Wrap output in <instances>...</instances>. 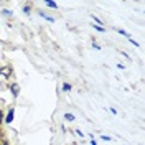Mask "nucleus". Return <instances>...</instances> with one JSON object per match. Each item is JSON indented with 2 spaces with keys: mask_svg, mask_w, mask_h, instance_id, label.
<instances>
[{
  "mask_svg": "<svg viewBox=\"0 0 145 145\" xmlns=\"http://www.w3.org/2000/svg\"><path fill=\"white\" fill-rule=\"evenodd\" d=\"M12 120H13V109H10L8 110V114H7V117H5V122H12Z\"/></svg>",
  "mask_w": 145,
  "mask_h": 145,
  "instance_id": "obj_2",
  "label": "nucleus"
},
{
  "mask_svg": "<svg viewBox=\"0 0 145 145\" xmlns=\"http://www.w3.org/2000/svg\"><path fill=\"white\" fill-rule=\"evenodd\" d=\"M91 145H97V144H96V142H94V140H92V142H91Z\"/></svg>",
  "mask_w": 145,
  "mask_h": 145,
  "instance_id": "obj_7",
  "label": "nucleus"
},
{
  "mask_svg": "<svg viewBox=\"0 0 145 145\" xmlns=\"http://www.w3.org/2000/svg\"><path fill=\"white\" fill-rule=\"evenodd\" d=\"M64 117L68 119V120H74V116H72V114H66Z\"/></svg>",
  "mask_w": 145,
  "mask_h": 145,
  "instance_id": "obj_6",
  "label": "nucleus"
},
{
  "mask_svg": "<svg viewBox=\"0 0 145 145\" xmlns=\"http://www.w3.org/2000/svg\"><path fill=\"white\" fill-rule=\"evenodd\" d=\"M63 91H64V92H69V91H71V84L64 82V84H63Z\"/></svg>",
  "mask_w": 145,
  "mask_h": 145,
  "instance_id": "obj_4",
  "label": "nucleus"
},
{
  "mask_svg": "<svg viewBox=\"0 0 145 145\" xmlns=\"http://www.w3.org/2000/svg\"><path fill=\"white\" fill-rule=\"evenodd\" d=\"M10 74H12V68L10 66H5L3 69H0V76H3V78H8Z\"/></svg>",
  "mask_w": 145,
  "mask_h": 145,
  "instance_id": "obj_1",
  "label": "nucleus"
},
{
  "mask_svg": "<svg viewBox=\"0 0 145 145\" xmlns=\"http://www.w3.org/2000/svg\"><path fill=\"white\" fill-rule=\"evenodd\" d=\"M12 92H13V96H15V97L18 96V92H20V88H18L17 84H13V86H12Z\"/></svg>",
  "mask_w": 145,
  "mask_h": 145,
  "instance_id": "obj_3",
  "label": "nucleus"
},
{
  "mask_svg": "<svg viewBox=\"0 0 145 145\" xmlns=\"http://www.w3.org/2000/svg\"><path fill=\"white\" fill-rule=\"evenodd\" d=\"M46 5H48V7H51V8H56V7H58L54 2H46Z\"/></svg>",
  "mask_w": 145,
  "mask_h": 145,
  "instance_id": "obj_5",
  "label": "nucleus"
}]
</instances>
